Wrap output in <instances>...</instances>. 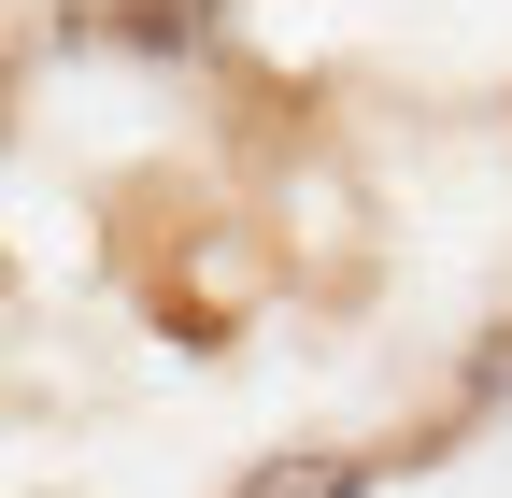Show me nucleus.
Returning a JSON list of instances; mask_svg holds the SVG:
<instances>
[{
	"label": "nucleus",
	"instance_id": "1",
	"mask_svg": "<svg viewBox=\"0 0 512 498\" xmlns=\"http://www.w3.org/2000/svg\"><path fill=\"white\" fill-rule=\"evenodd\" d=\"M242 498H370V470L356 456H285V470H256Z\"/></svg>",
	"mask_w": 512,
	"mask_h": 498
},
{
	"label": "nucleus",
	"instance_id": "2",
	"mask_svg": "<svg viewBox=\"0 0 512 498\" xmlns=\"http://www.w3.org/2000/svg\"><path fill=\"white\" fill-rule=\"evenodd\" d=\"M470 385H484V399H512V328L484 342V370H470Z\"/></svg>",
	"mask_w": 512,
	"mask_h": 498
}]
</instances>
